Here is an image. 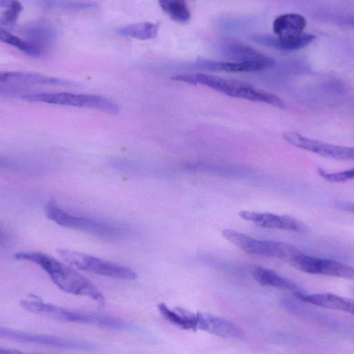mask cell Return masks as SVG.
Masks as SVG:
<instances>
[{
  "instance_id": "6da1fadb",
  "label": "cell",
  "mask_w": 354,
  "mask_h": 354,
  "mask_svg": "<svg viewBox=\"0 0 354 354\" xmlns=\"http://www.w3.org/2000/svg\"><path fill=\"white\" fill-rule=\"evenodd\" d=\"M15 258L39 266L62 291L87 297L99 305H104L102 293L91 281L53 257L39 252H24L16 254Z\"/></svg>"
},
{
  "instance_id": "7a4b0ae2",
  "label": "cell",
  "mask_w": 354,
  "mask_h": 354,
  "mask_svg": "<svg viewBox=\"0 0 354 354\" xmlns=\"http://www.w3.org/2000/svg\"><path fill=\"white\" fill-rule=\"evenodd\" d=\"M176 81L202 84L231 97L264 102L284 109L283 102L277 96L242 81L201 73L176 75Z\"/></svg>"
},
{
  "instance_id": "3957f363",
  "label": "cell",
  "mask_w": 354,
  "mask_h": 354,
  "mask_svg": "<svg viewBox=\"0 0 354 354\" xmlns=\"http://www.w3.org/2000/svg\"><path fill=\"white\" fill-rule=\"evenodd\" d=\"M306 20L296 13H286L278 16L273 21V31L277 37L259 34L251 36V39L263 46L283 50H295L310 44L315 36L304 34Z\"/></svg>"
},
{
  "instance_id": "277c9868",
  "label": "cell",
  "mask_w": 354,
  "mask_h": 354,
  "mask_svg": "<svg viewBox=\"0 0 354 354\" xmlns=\"http://www.w3.org/2000/svg\"><path fill=\"white\" fill-rule=\"evenodd\" d=\"M44 212L48 219L60 226L81 230L104 239H121L129 232V230L123 225L70 214L54 200L45 204Z\"/></svg>"
},
{
  "instance_id": "5b68a950",
  "label": "cell",
  "mask_w": 354,
  "mask_h": 354,
  "mask_svg": "<svg viewBox=\"0 0 354 354\" xmlns=\"http://www.w3.org/2000/svg\"><path fill=\"white\" fill-rule=\"evenodd\" d=\"M21 306L31 313L59 321L91 324L118 330L133 329L131 325L113 317L71 310L41 301L26 299L21 301Z\"/></svg>"
},
{
  "instance_id": "8992f818",
  "label": "cell",
  "mask_w": 354,
  "mask_h": 354,
  "mask_svg": "<svg viewBox=\"0 0 354 354\" xmlns=\"http://www.w3.org/2000/svg\"><path fill=\"white\" fill-rule=\"evenodd\" d=\"M21 98L35 102L95 109L113 115H117L120 112L117 104L98 95L68 92L37 93L26 94L21 96Z\"/></svg>"
},
{
  "instance_id": "52a82bcc",
  "label": "cell",
  "mask_w": 354,
  "mask_h": 354,
  "mask_svg": "<svg viewBox=\"0 0 354 354\" xmlns=\"http://www.w3.org/2000/svg\"><path fill=\"white\" fill-rule=\"evenodd\" d=\"M57 252L70 265L85 272L125 281L137 278L132 269L99 257L67 249H58Z\"/></svg>"
},
{
  "instance_id": "ba28073f",
  "label": "cell",
  "mask_w": 354,
  "mask_h": 354,
  "mask_svg": "<svg viewBox=\"0 0 354 354\" xmlns=\"http://www.w3.org/2000/svg\"><path fill=\"white\" fill-rule=\"evenodd\" d=\"M288 265L308 274L354 280V268L334 260L310 256L300 250L293 255Z\"/></svg>"
},
{
  "instance_id": "9c48e42d",
  "label": "cell",
  "mask_w": 354,
  "mask_h": 354,
  "mask_svg": "<svg viewBox=\"0 0 354 354\" xmlns=\"http://www.w3.org/2000/svg\"><path fill=\"white\" fill-rule=\"evenodd\" d=\"M0 335L6 339L21 343L39 344L64 349L90 351L95 348L92 344L83 341L28 333L3 327L0 328Z\"/></svg>"
},
{
  "instance_id": "30bf717a",
  "label": "cell",
  "mask_w": 354,
  "mask_h": 354,
  "mask_svg": "<svg viewBox=\"0 0 354 354\" xmlns=\"http://www.w3.org/2000/svg\"><path fill=\"white\" fill-rule=\"evenodd\" d=\"M283 138L290 144L326 158L341 160L354 159V147H347L305 138L300 134L289 131L283 134Z\"/></svg>"
},
{
  "instance_id": "8fae6325",
  "label": "cell",
  "mask_w": 354,
  "mask_h": 354,
  "mask_svg": "<svg viewBox=\"0 0 354 354\" xmlns=\"http://www.w3.org/2000/svg\"><path fill=\"white\" fill-rule=\"evenodd\" d=\"M239 215L243 219L251 221L261 227L274 228L300 233H306L308 230L304 223L290 216L248 210H242L239 212Z\"/></svg>"
},
{
  "instance_id": "7c38bea8",
  "label": "cell",
  "mask_w": 354,
  "mask_h": 354,
  "mask_svg": "<svg viewBox=\"0 0 354 354\" xmlns=\"http://www.w3.org/2000/svg\"><path fill=\"white\" fill-rule=\"evenodd\" d=\"M198 329L223 338L241 339L244 337L241 329L234 323L209 314L199 313Z\"/></svg>"
},
{
  "instance_id": "4fadbf2b",
  "label": "cell",
  "mask_w": 354,
  "mask_h": 354,
  "mask_svg": "<svg viewBox=\"0 0 354 354\" xmlns=\"http://www.w3.org/2000/svg\"><path fill=\"white\" fill-rule=\"evenodd\" d=\"M198 64L202 68L214 71L227 72H250L259 71L274 65V60L272 58L265 61L253 62H217L209 59L198 60Z\"/></svg>"
},
{
  "instance_id": "5bb4252c",
  "label": "cell",
  "mask_w": 354,
  "mask_h": 354,
  "mask_svg": "<svg viewBox=\"0 0 354 354\" xmlns=\"http://www.w3.org/2000/svg\"><path fill=\"white\" fill-rule=\"evenodd\" d=\"M0 82H16L26 84H47L63 86H76L75 82L60 79L54 77H49L38 73L19 72V71H5L0 73Z\"/></svg>"
},
{
  "instance_id": "9a60e30c",
  "label": "cell",
  "mask_w": 354,
  "mask_h": 354,
  "mask_svg": "<svg viewBox=\"0 0 354 354\" xmlns=\"http://www.w3.org/2000/svg\"><path fill=\"white\" fill-rule=\"evenodd\" d=\"M221 44L223 55L235 62L265 61L271 58L236 40L226 39Z\"/></svg>"
},
{
  "instance_id": "2e32d148",
  "label": "cell",
  "mask_w": 354,
  "mask_h": 354,
  "mask_svg": "<svg viewBox=\"0 0 354 354\" xmlns=\"http://www.w3.org/2000/svg\"><path fill=\"white\" fill-rule=\"evenodd\" d=\"M158 308L162 316L172 324L185 330L198 329V313H193L181 308L172 310L163 303L158 304Z\"/></svg>"
},
{
  "instance_id": "e0dca14e",
  "label": "cell",
  "mask_w": 354,
  "mask_h": 354,
  "mask_svg": "<svg viewBox=\"0 0 354 354\" xmlns=\"http://www.w3.org/2000/svg\"><path fill=\"white\" fill-rule=\"evenodd\" d=\"M252 276L260 285L271 286L294 292L302 290L292 281L284 278L277 272L259 266L252 268Z\"/></svg>"
},
{
  "instance_id": "ac0fdd59",
  "label": "cell",
  "mask_w": 354,
  "mask_h": 354,
  "mask_svg": "<svg viewBox=\"0 0 354 354\" xmlns=\"http://www.w3.org/2000/svg\"><path fill=\"white\" fill-rule=\"evenodd\" d=\"M159 25L150 21L132 24L118 28V35L140 40L151 39L156 37Z\"/></svg>"
},
{
  "instance_id": "d6986e66",
  "label": "cell",
  "mask_w": 354,
  "mask_h": 354,
  "mask_svg": "<svg viewBox=\"0 0 354 354\" xmlns=\"http://www.w3.org/2000/svg\"><path fill=\"white\" fill-rule=\"evenodd\" d=\"M0 38L2 41L12 46L27 55L39 57L43 55V48L41 46L30 40L19 38L3 28H1Z\"/></svg>"
},
{
  "instance_id": "ffe728a7",
  "label": "cell",
  "mask_w": 354,
  "mask_h": 354,
  "mask_svg": "<svg viewBox=\"0 0 354 354\" xmlns=\"http://www.w3.org/2000/svg\"><path fill=\"white\" fill-rule=\"evenodd\" d=\"M21 31L32 39L30 41L38 45L39 42L51 41L56 37V32L53 27L40 23L26 24L21 28Z\"/></svg>"
},
{
  "instance_id": "44dd1931",
  "label": "cell",
  "mask_w": 354,
  "mask_h": 354,
  "mask_svg": "<svg viewBox=\"0 0 354 354\" xmlns=\"http://www.w3.org/2000/svg\"><path fill=\"white\" fill-rule=\"evenodd\" d=\"M162 10L174 21L185 24L191 17L189 9L185 1L182 0H161L159 1Z\"/></svg>"
},
{
  "instance_id": "7402d4cb",
  "label": "cell",
  "mask_w": 354,
  "mask_h": 354,
  "mask_svg": "<svg viewBox=\"0 0 354 354\" xmlns=\"http://www.w3.org/2000/svg\"><path fill=\"white\" fill-rule=\"evenodd\" d=\"M1 7H6L0 18L2 26H11L15 25L16 21L23 10V6L17 1H0Z\"/></svg>"
},
{
  "instance_id": "603a6c76",
  "label": "cell",
  "mask_w": 354,
  "mask_h": 354,
  "mask_svg": "<svg viewBox=\"0 0 354 354\" xmlns=\"http://www.w3.org/2000/svg\"><path fill=\"white\" fill-rule=\"evenodd\" d=\"M46 3L54 8L70 10H86L98 6L96 2L93 1H48Z\"/></svg>"
},
{
  "instance_id": "cb8c5ba5",
  "label": "cell",
  "mask_w": 354,
  "mask_h": 354,
  "mask_svg": "<svg viewBox=\"0 0 354 354\" xmlns=\"http://www.w3.org/2000/svg\"><path fill=\"white\" fill-rule=\"evenodd\" d=\"M318 173L320 176L329 182L341 183L354 179V169L336 172H329L322 168H319Z\"/></svg>"
},
{
  "instance_id": "d4e9b609",
  "label": "cell",
  "mask_w": 354,
  "mask_h": 354,
  "mask_svg": "<svg viewBox=\"0 0 354 354\" xmlns=\"http://www.w3.org/2000/svg\"><path fill=\"white\" fill-rule=\"evenodd\" d=\"M336 206L342 209L354 213V203L348 202H339Z\"/></svg>"
},
{
  "instance_id": "484cf974",
  "label": "cell",
  "mask_w": 354,
  "mask_h": 354,
  "mask_svg": "<svg viewBox=\"0 0 354 354\" xmlns=\"http://www.w3.org/2000/svg\"><path fill=\"white\" fill-rule=\"evenodd\" d=\"M0 354H27L17 350L1 348Z\"/></svg>"
},
{
  "instance_id": "4316f807",
  "label": "cell",
  "mask_w": 354,
  "mask_h": 354,
  "mask_svg": "<svg viewBox=\"0 0 354 354\" xmlns=\"http://www.w3.org/2000/svg\"><path fill=\"white\" fill-rule=\"evenodd\" d=\"M346 312L351 313L354 315V300H348Z\"/></svg>"
},
{
  "instance_id": "83f0119b",
  "label": "cell",
  "mask_w": 354,
  "mask_h": 354,
  "mask_svg": "<svg viewBox=\"0 0 354 354\" xmlns=\"http://www.w3.org/2000/svg\"><path fill=\"white\" fill-rule=\"evenodd\" d=\"M353 292H354V288H353Z\"/></svg>"
}]
</instances>
